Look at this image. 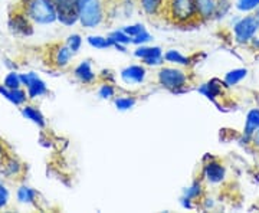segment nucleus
<instances>
[{"label": "nucleus", "mask_w": 259, "mask_h": 213, "mask_svg": "<svg viewBox=\"0 0 259 213\" xmlns=\"http://www.w3.org/2000/svg\"><path fill=\"white\" fill-rule=\"evenodd\" d=\"M47 51V62L48 65L52 69L56 71H62L65 68H68L71 64V59L74 56V52L66 47V44H51L48 45Z\"/></svg>", "instance_id": "obj_5"}, {"label": "nucleus", "mask_w": 259, "mask_h": 213, "mask_svg": "<svg viewBox=\"0 0 259 213\" xmlns=\"http://www.w3.org/2000/svg\"><path fill=\"white\" fill-rule=\"evenodd\" d=\"M134 56L140 58L146 65H161L164 62V55L161 48L158 47H141L134 51Z\"/></svg>", "instance_id": "obj_9"}, {"label": "nucleus", "mask_w": 259, "mask_h": 213, "mask_svg": "<svg viewBox=\"0 0 259 213\" xmlns=\"http://www.w3.org/2000/svg\"><path fill=\"white\" fill-rule=\"evenodd\" d=\"M203 176L209 183L219 185L226 177V170H225V166L222 163H219L218 160H210L209 163L204 164Z\"/></svg>", "instance_id": "obj_12"}, {"label": "nucleus", "mask_w": 259, "mask_h": 213, "mask_svg": "<svg viewBox=\"0 0 259 213\" xmlns=\"http://www.w3.org/2000/svg\"><path fill=\"white\" fill-rule=\"evenodd\" d=\"M259 130V108H252L245 121V129H243V136L245 139H252L255 133Z\"/></svg>", "instance_id": "obj_16"}, {"label": "nucleus", "mask_w": 259, "mask_h": 213, "mask_svg": "<svg viewBox=\"0 0 259 213\" xmlns=\"http://www.w3.org/2000/svg\"><path fill=\"white\" fill-rule=\"evenodd\" d=\"M3 170H5V175L9 177L19 176L23 170L22 164L19 163L18 160L15 157H6L3 161Z\"/></svg>", "instance_id": "obj_19"}, {"label": "nucleus", "mask_w": 259, "mask_h": 213, "mask_svg": "<svg viewBox=\"0 0 259 213\" xmlns=\"http://www.w3.org/2000/svg\"><path fill=\"white\" fill-rule=\"evenodd\" d=\"M156 81L158 85L166 88L171 93H182L186 91L192 82V75L185 69L163 66L156 75Z\"/></svg>", "instance_id": "obj_4"}, {"label": "nucleus", "mask_w": 259, "mask_h": 213, "mask_svg": "<svg viewBox=\"0 0 259 213\" xmlns=\"http://www.w3.org/2000/svg\"><path fill=\"white\" fill-rule=\"evenodd\" d=\"M115 107L121 110V111H125V110H130L136 105V98L133 97H120V98H115Z\"/></svg>", "instance_id": "obj_26"}, {"label": "nucleus", "mask_w": 259, "mask_h": 213, "mask_svg": "<svg viewBox=\"0 0 259 213\" xmlns=\"http://www.w3.org/2000/svg\"><path fill=\"white\" fill-rule=\"evenodd\" d=\"M9 26L13 32L22 33V35H30L32 33V26L33 23L30 19L26 16V13L19 8L18 5L15 6V12H12L9 16Z\"/></svg>", "instance_id": "obj_8"}, {"label": "nucleus", "mask_w": 259, "mask_h": 213, "mask_svg": "<svg viewBox=\"0 0 259 213\" xmlns=\"http://www.w3.org/2000/svg\"><path fill=\"white\" fill-rule=\"evenodd\" d=\"M249 44L253 48H256V49H259V29H258V30H256V33L253 35V37L250 39Z\"/></svg>", "instance_id": "obj_33"}, {"label": "nucleus", "mask_w": 259, "mask_h": 213, "mask_svg": "<svg viewBox=\"0 0 259 213\" xmlns=\"http://www.w3.org/2000/svg\"><path fill=\"white\" fill-rule=\"evenodd\" d=\"M56 9L58 20L66 26H72L78 22L76 0H52Z\"/></svg>", "instance_id": "obj_7"}, {"label": "nucleus", "mask_w": 259, "mask_h": 213, "mask_svg": "<svg viewBox=\"0 0 259 213\" xmlns=\"http://www.w3.org/2000/svg\"><path fill=\"white\" fill-rule=\"evenodd\" d=\"M5 88L8 90H18L22 87V81H20V75H18L16 72H10L6 78H5Z\"/></svg>", "instance_id": "obj_25"}, {"label": "nucleus", "mask_w": 259, "mask_h": 213, "mask_svg": "<svg viewBox=\"0 0 259 213\" xmlns=\"http://www.w3.org/2000/svg\"><path fill=\"white\" fill-rule=\"evenodd\" d=\"M140 10L147 18H161L166 0H136Z\"/></svg>", "instance_id": "obj_13"}, {"label": "nucleus", "mask_w": 259, "mask_h": 213, "mask_svg": "<svg viewBox=\"0 0 259 213\" xmlns=\"http://www.w3.org/2000/svg\"><path fill=\"white\" fill-rule=\"evenodd\" d=\"M75 78L83 85H93L97 81V75L93 71L91 61H82L79 65L75 68Z\"/></svg>", "instance_id": "obj_14"}, {"label": "nucleus", "mask_w": 259, "mask_h": 213, "mask_svg": "<svg viewBox=\"0 0 259 213\" xmlns=\"http://www.w3.org/2000/svg\"><path fill=\"white\" fill-rule=\"evenodd\" d=\"M22 112H23V115H25L26 118L32 120L33 122H36L37 125H40V127H44V125H45V118H44V115H42V114L39 112V110L35 108V107L25 105V107H23V110H22Z\"/></svg>", "instance_id": "obj_21"}, {"label": "nucleus", "mask_w": 259, "mask_h": 213, "mask_svg": "<svg viewBox=\"0 0 259 213\" xmlns=\"http://www.w3.org/2000/svg\"><path fill=\"white\" fill-rule=\"evenodd\" d=\"M18 6L26 13L33 25H49L58 20L52 0H20Z\"/></svg>", "instance_id": "obj_2"}, {"label": "nucleus", "mask_w": 259, "mask_h": 213, "mask_svg": "<svg viewBox=\"0 0 259 213\" xmlns=\"http://www.w3.org/2000/svg\"><path fill=\"white\" fill-rule=\"evenodd\" d=\"M258 29L259 19L256 18V15H249V16L239 19L233 26L235 40L241 45H246V44H249L250 39L253 37Z\"/></svg>", "instance_id": "obj_6"}, {"label": "nucleus", "mask_w": 259, "mask_h": 213, "mask_svg": "<svg viewBox=\"0 0 259 213\" xmlns=\"http://www.w3.org/2000/svg\"><path fill=\"white\" fill-rule=\"evenodd\" d=\"M164 61L171 62V64H179V65L185 66H190V64H192V59H190V58L182 55L179 51H175V49L167 51L166 54H164Z\"/></svg>", "instance_id": "obj_20"}, {"label": "nucleus", "mask_w": 259, "mask_h": 213, "mask_svg": "<svg viewBox=\"0 0 259 213\" xmlns=\"http://www.w3.org/2000/svg\"><path fill=\"white\" fill-rule=\"evenodd\" d=\"M36 196V192L32 190L30 187H26V186L20 187L18 190V199L22 203H35Z\"/></svg>", "instance_id": "obj_22"}, {"label": "nucleus", "mask_w": 259, "mask_h": 213, "mask_svg": "<svg viewBox=\"0 0 259 213\" xmlns=\"http://www.w3.org/2000/svg\"><path fill=\"white\" fill-rule=\"evenodd\" d=\"M255 139H256L259 141V130L256 131V133H255Z\"/></svg>", "instance_id": "obj_34"}, {"label": "nucleus", "mask_w": 259, "mask_h": 213, "mask_svg": "<svg viewBox=\"0 0 259 213\" xmlns=\"http://www.w3.org/2000/svg\"><path fill=\"white\" fill-rule=\"evenodd\" d=\"M0 94H3L8 100H10L16 105H22V104H25V102L28 101V94H26V91H23L22 88L8 90L5 87H0Z\"/></svg>", "instance_id": "obj_17"}, {"label": "nucleus", "mask_w": 259, "mask_h": 213, "mask_svg": "<svg viewBox=\"0 0 259 213\" xmlns=\"http://www.w3.org/2000/svg\"><path fill=\"white\" fill-rule=\"evenodd\" d=\"M65 44H66V47L69 48L74 54H76L79 51L81 45H82V39H81V36L78 33H75V35H71V36L68 37Z\"/></svg>", "instance_id": "obj_29"}, {"label": "nucleus", "mask_w": 259, "mask_h": 213, "mask_svg": "<svg viewBox=\"0 0 259 213\" xmlns=\"http://www.w3.org/2000/svg\"><path fill=\"white\" fill-rule=\"evenodd\" d=\"M259 8V0H238L236 9L241 12H252Z\"/></svg>", "instance_id": "obj_27"}, {"label": "nucleus", "mask_w": 259, "mask_h": 213, "mask_svg": "<svg viewBox=\"0 0 259 213\" xmlns=\"http://www.w3.org/2000/svg\"><path fill=\"white\" fill-rule=\"evenodd\" d=\"M202 196H203V186H202L200 182H194L193 185L190 186L185 192V197L190 199V200L202 199Z\"/></svg>", "instance_id": "obj_24"}, {"label": "nucleus", "mask_w": 259, "mask_h": 213, "mask_svg": "<svg viewBox=\"0 0 259 213\" xmlns=\"http://www.w3.org/2000/svg\"><path fill=\"white\" fill-rule=\"evenodd\" d=\"M76 9L78 22L83 28H97L107 19V12L102 0H76Z\"/></svg>", "instance_id": "obj_3"}, {"label": "nucleus", "mask_w": 259, "mask_h": 213, "mask_svg": "<svg viewBox=\"0 0 259 213\" xmlns=\"http://www.w3.org/2000/svg\"><path fill=\"white\" fill-rule=\"evenodd\" d=\"M161 19L179 28L196 26L200 22L196 10V0H166Z\"/></svg>", "instance_id": "obj_1"}, {"label": "nucleus", "mask_w": 259, "mask_h": 213, "mask_svg": "<svg viewBox=\"0 0 259 213\" xmlns=\"http://www.w3.org/2000/svg\"><path fill=\"white\" fill-rule=\"evenodd\" d=\"M256 18L259 19V8H258V9H256Z\"/></svg>", "instance_id": "obj_35"}, {"label": "nucleus", "mask_w": 259, "mask_h": 213, "mask_svg": "<svg viewBox=\"0 0 259 213\" xmlns=\"http://www.w3.org/2000/svg\"><path fill=\"white\" fill-rule=\"evenodd\" d=\"M221 9V0H196V10L200 22L213 19Z\"/></svg>", "instance_id": "obj_11"}, {"label": "nucleus", "mask_w": 259, "mask_h": 213, "mask_svg": "<svg viewBox=\"0 0 259 213\" xmlns=\"http://www.w3.org/2000/svg\"><path fill=\"white\" fill-rule=\"evenodd\" d=\"M122 30H124L128 36L134 37V36H137V35H140L141 32H144L146 29H144L143 25H131V26H125Z\"/></svg>", "instance_id": "obj_31"}, {"label": "nucleus", "mask_w": 259, "mask_h": 213, "mask_svg": "<svg viewBox=\"0 0 259 213\" xmlns=\"http://www.w3.org/2000/svg\"><path fill=\"white\" fill-rule=\"evenodd\" d=\"M88 44L93 48L97 49H107V48H114V42L110 37L104 36H90L88 37Z\"/></svg>", "instance_id": "obj_23"}, {"label": "nucleus", "mask_w": 259, "mask_h": 213, "mask_svg": "<svg viewBox=\"0 0 259 213\" xmlns=\"http://www.w3.org/2000/svg\"><path fill=\"white\" fill-rule=\"evenodd\" d=\"M248 75V69L245 68H238V69H232L228 74L225 75V85L226 87H235L241 82L242 79H245Z\"/></svg>", "instance_id": "obj_18"}, {"label": "nucleus", "mask_w": 259, "mask_h": 213, "mask_svg": "<svg viewBox=\"0 0 259 213\" xmlns=\"http://www.w3.org/2000/svg\"><path fill=\"white\" fill-rule=\"evenodd\" d=\"M20 81H22L23 87H26L29 98H36V97H40V95L48 93L45 82L42 79H39L37 75H35L33 72L20 75Z\"/></svg>", "instance_id": "obj_10"}, {"label": "nucleus", "mask_w": 259, "mask_h": 213, "mask_svg": "<svg viewBox=\"0 0 259 213\" xmlns=\"http://www.w3.org/2000/svg\"><path fill=\"white\" fill-rule=\"evenodd\" d=\"M150 40H151V35L148 33L147 30H144V32H141L140 35L133 37V39H131V44H133V45H144V44H147Z\"/></svg>", "instance_id": "obj_30"}, {"label": "nucleus", "mask_w": 259, "mask_h": 213, "mask_svg": "<svg viewBox=\"0 0 259 213\" xmlns=\"http://www.w3.org/2000/svg\"><path fill=\"white\" fill-rule=\"evenodd\" d=\"M115 87L110 82H105L102 83L101 87H100V90H98V94H100V97L104 98V100H108V98H112L114 95H115Z\"/></svg>", "instance_id": "obj_28"}, {"label": "nucleus", "mask_w": 259, "mask_h": 213, "mask_svg": "<svg viewBox=\"0 0 259 213\" xmlns=\"http://www.w3.org/2000/svg\"><path fill=\"white\" fill-rule=\"evenodd\" d=\"M146 74H147V71H146L144 66L133 65L122 69L121 78H122V81L125 83H140L144 81Z\"/></svg>", "instance_id": "obj_15"}, {"label": "nucleus", "mask_w": 259, "mask_h": 213, "mask_svg": "<svg viewBox=\"0 0 259 213\" xmlns=\"http://www.w3.org/2000/svg\"><path fill=\"white\" fill-rule=\"evenodd\" d=\"M9 202V192L3 185H0V209L6 207V204Z\"/></svg>", "instance_id": "obj_32"}]
</instances>
